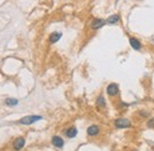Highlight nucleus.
<instances>
[{"mask_svg":"<svg viewBox=\"0 0 154 151\" xmlns=\"http://www.w3.org/2000/svg\"><path fill=\"white\" fill-rule=\"evenodd\" d=\"M61 37H62L61 32H54V33H51V35H50L49 39H50V42H51V43H56V42H58V41H60V38H61Z\"/></svg>","mask_w":154,"mask_h":151,"instance_id":"nucleus-10","label":"nucleus"},{"mask_svg":"<svg viewBox=\"0 0 154 151\" xmlns=\"http://www.w3.org/2000/svg\"><path fill=\"white\" fill-rule=\"evenodd\" d=\"M129 44H130V47L134 49V50H140L141 49V43H140V41L139 39H136L135 37H129Z\"/></svg>","mask_w":154,"mask_h":151,"instance_id":"nucleus-5","label":"nucleus"},{"mask_svg":"<svg viewBox=\"0 0 154 151\" xmlns=\"http://www.w3.org/2000/svg\"><path fill=\"white\" fill-rule=\"evenodd\" d=\"M107 22L104 20V19H94L92 22V30H98V29H101L104 24H106Z\"/></svg>","mask_w":154,"mask_h":151,"instance_id":"nucleus-3","label":"nucleus"},{"mask_svg":"<svg viewBox=\"0 0 154 151\" xmlns=\"http://www.w3.org/2000/svg\"><path fill=\"white\" fill-rule=\"evenodd\" d=\"M120 20V16L119 14H113L110 17H108V19L106 20L108 24H116Z\"/></svg>","mask_w":154,"mask_h":151,"instance_id":"nucleus-11","label":"nucleus"},{"mask_svg":"<svg viewBox=\"0 0 154 151\" xmlns=\"http://www.w3.org/2000/svg\"><path fill=\"white\" fill-rule=\"evenodd\" d=\"M96 104H97V106H98V107H102V108H103V107L106 106L104 98H103L102 95H101V96H98V99H97V102H96Z\"/></svg>","mask_w":154,"mask_h":151,"instance_id":"nucleus-13","label":"nucleus"},{"mask_svg":"<svg viewBox=\"0 0 154 151\" xmlns=\"http://www.w3.org/2000/svg\"><path fill=\"white\" fill-rule=\"evenodd\" d=\"M114 124H115V126L118 128H126V127H130L132 126L130 121L128 119H126V118H119V119H116L114 121Z\"/></svg>","mask_w":154,"mask_h":151,"instance_id":"nucleus-2","label":"nucleus"},{"mask_svg":"<svg viewBox=\"0 0 154 151\" xmlns=\"http://www.w3.org/2000/svg\"><path fill=\"white\" fill-rule=\"evenodd\" d=\"M25 145V139L23 138V137H19V138H17L16 140H14V143H13V148H14V150H20V149H23V146Z\"/></svg>","mask_w":154,"mask_h":151,"instance_id":"nucleus-6","label":"nucleus"},{"mask_svg":"<svg viewBox=\"0 0 154 151\" xmlns=\"http://www.w3.org/2000/svg\"><path fill=\"white\" fill-rule=\"evenodd\" d=\"M87 133H88L89 136H97V134L100 133V127H98L97 125H92V126L88 127Z\"/></svg>","mask_w":154,"mask_h":151,"instance_id":"nucleus-7","label":"nucleus"},{"mask_svg":"<svg viewBox=\"0 0 154 151\" xmlns=\"http://www.w3.org/2000/svg\"><path fill=\"white\" fill-rule=\"evenodd\" d=\"M5 104L7 105V106H16L17 104H18V100L17 99H6L5 100Z\"/></svg>","mask_w":154,"mask_h":151,"instance_id":"nucleus-12","label":"nucleus"},{"mask_svg":"<svg viewBox=\"0 0 154 151\" xmlns=\"http://www.w3.org/2000/svg\"><path fill=\"white\" fill-rule=\"evenodd\" d=\"M38 120H42L40 116H26V117L22 118L19 122L23 124V125H31V124H34L36 121Z\"/></svg>","mask_w":154,"mask_h":151,"instance_id":"nucleus-1","label":"nucleus"},{"mask_svg":"<svg viewBox=\"0 0 154 151\" xmlns=\"http://www.w3.org/2000/svg\"><path fill=\"white\" fill-rule=\"evenodd\" d=\"M52 144L56 148H63L64 146V140L62 139L60 136H55V137H52Z\"/></svg>","mask_w":154,"mask_h":151,"instance_id":"nucleus-8","label":"nucleus"},{"mask_svg":"<svg viewBox=\"0 0 154 151\" xmlns=\"http://www.w3.org/2000/svg\"><path fill=\"white\" fill-rule=\"evenodd\" d=\"M107 93L108 95L110 96H115L118 93H119V86L116 83H110L108 87H107Z\"/></svg>","mask_w":154,"mask_h":151,"instance_id":"nucleus-4","label":"nucleus"},{"mask_svg":"<svg viewBox=\"0 0 154 151\" xmlns=\"http://www.w3.org/2000/svg\"><path fill=\"white\" fill-rule=\"evenodd\" d=\"M147 126L151 127V128H153L154 127V118H151L150 120L147 121Z\"/></svg>","mask_w":154,"mask_h":151,"instance_id":"nucleus-14","label":"nucleus"},{"mask_svg":"<svg viewBox=\"0 0 154 151\" xmlns=\"http://www.w3.org/2000/svg\"><path fill=\"white\" fill-rule=\"evenodd\" d=\"M65 134H66V137H69V138H74V137L77 136V128L72 126V127H70V128H68V130L65 131Z\"/></svg>","mask_w":154,"mask_h":151,"instance_id":"nucleus-9","label":"nucleus"}]
</instances>
